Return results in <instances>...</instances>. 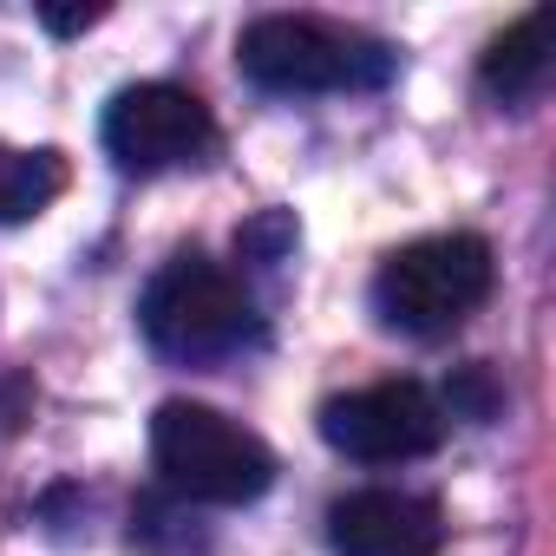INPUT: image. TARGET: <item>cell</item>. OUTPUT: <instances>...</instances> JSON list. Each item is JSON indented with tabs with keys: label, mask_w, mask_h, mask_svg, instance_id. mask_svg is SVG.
I'll use <instances>...</instances> for the list:
<instances>
[{
	"label": "cell",
	"mask_w": 556,
	"mask_h": 556,
	"mask_svg": "<svg viewBox=\"0 0 556 556\" xmlns=\"http://www.w3.org/2000/svg\"><path fill=\"white\" fill-rule=\"evenodd\" d=\"M497 282V262H491V242L471 236V229H445V236H419V242H400L380 275H374V308L387 328L400 334H452L465 315L484 308Z\"/></svg>",
	"instance_id": "obj_1"
},
{
	"label": "cell",
	"mask_w": 556,
	"mask_h": 556,
	"mask_svg": "<svg viewBox=\"0 0 556 556\" xmlns=\"http://www.w3.org/2000/svg\"><path fill=\"white\" fill-rule=\"evenodd\" d=\"M236 66L262 92H367L387 86L393 53L315 14H262L236 40Z\"/></svg>",
	"instance_id": "obj_3"
},
{
	"label": "cell",
	"mask_w": 556,
	"mask_h": 556,
	"mask_svg": "<svg viewBox=\"0 0 556 556\" xmlns=\"http://www.w3.org/2000/svg\"><path fill=\"white\" fill-rule=\"evenodd\" d=\"M27 419V380L21 374H0V432H14Z\"/></svg>",
	"instance_id": "obj_12"
},
{
	"label": "cell",
	"mask_w": 556,
	"mask_h": 556,
	"mask_svg": "<svg viewBox=\"0 0 556 556\" xmlns=\"http://www.w3.org/2000/svg\"><path fill=\"white\" fill-rule=\"evenodd\" d=\"M328 543L334 556H439L445 510L419 491H348L328 504Z\"/></svg>",
	"instance_id": "obj_7"
},
{
	"label": "cell",
	"mask_w": 556,
	"mask_h": 556,
	"mask_svg": "<svg viewBox=\"0 0 556 556\" xmlns=\"http://www.w3.org/2000/svg\"><path fill=\"white\" fill-rule=\"evenodd\" d=\"M439 406H452V413H465V419H491V413H497V387H491L484 367H465V374L445 387Z\"/></svg>",
	"instance_id": "obj_10"
},
{
	"label": "cell",
	"mask_w": 556,
	"mask_h": 556,
	"mask_svg": "<svg viewBox=\"0 0 556 556\" xmlns=\"http://www.w3.org/2000/svg\"><path fill=\"white\" fill-rule=\"evenodd\" d=\"M60 190H66V157L60 151L0 144V229H8V223H34Z\"/></svg>",
	"instance_id": "obj_9"
},
{
	"label": "cell",
	"mask_w": 556,
	"mask_h": 556,
	"mask_svg": "<svg viewBox=\"0 0 556 556\" xmlns=\"http://www.w3.org/2000/svg\"><path fill=\"white\" fill-rule=\"evenodd\" d=\"M40 21H47V34H86L105 21V8H40Z\"/></svg>",
	"instance_id": "obj_11"
},
{
	"label": "cell",
	"mask_w": 556,
	"mask_h": 556,
	"mask_svg": "<svg viewBox=\"0 0 556 556\" xmlns=\"http://www.w3.org/2000/svg\"><path fill=\"white\" fill-rule=\"evenodd\" d=\"M138 328L164 361L203 367L255 341V302L223 262L184 249L151 275V289L138 302Z\"/></svg>",
	"instance_id": "obj_2"
},
{
	"label": "cell",
	"mask_w": 556,
	"mask_h": 556,
	"mask_svg": "<svg viewBox=\"0 0 556 556\" xmlns=\"http://www.w3.org/2000/svg\"><path fill=\"white\" fill-rule=\"evenodd\" d=\"M549 53H556V14L549 8H530L517 27H504L478 66V86L497 99V105H530L549 79Z\"/></svg>",
	"instance_id": "obj_8"
},
{
	"label": "cell",
	"mask_w": 556,
	"mask_h": 556,
	"mask_svg": "<svg viewBox=\"0 0 556 556\" xmlns=\"http://www.w3.org/2000/svg\"><path fill=\"white\" fill-rule=\"evenodd\" d=\"M151 458L190 504H255L275 484V452L203 400H164L151 419Z\"/></svg>",
	"instance_id": "obj_4"
},
{
	"label": "cell",
	"mask_w": 556,
	"mask_h": 556,
	"mask_svg": "<svg viewBox=\"0 0 556 556\" xmlns=\"http://www.w3.org/2000/svg\"><path fill=\"white\" fill-rule=\"evenodd\" d=\"M321 439L361 465H406L439 452L445 439V406L419 380H380L361 393H341L321 406Z\"/></svg>",
	"instance_id": "obj_6"
},
{
	"label": "cell",
	"mask_w": 556,
	"mask_h": 556,
	"mask_svg": "<svg viewBox=\"0 0 556 556\" xmlns=\"http://www.w3.org/2000/svg\"><path fill=\"white\" fill-rule=\"evenodd\" d=\"M216 144V118L190 86L170 79H144L125 86L105 105V151L118 170L131 177H157V170H184Z\"/></svg>",
	"instance_id": "obj_5"
}]
</instances>
